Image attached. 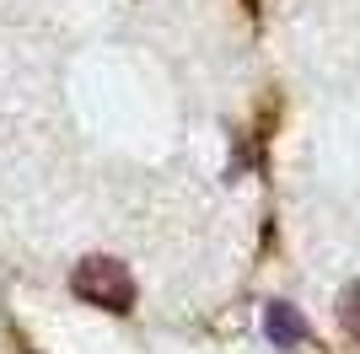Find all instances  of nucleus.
I'll return each instance as SVG.
<instances>
[{
  "label": "nucleus",
  "instance_id": "f257e3e1",
  "mask_svg": "<svg viewBox=\"0 0 360 354\" xmlns=\"http://www.w3.org/2000/svg\"><path fill=\"white\" fill-rule=\"evenodd\" d=\"M70 290L81 295L86 306L113 311V317H124V311L135 306V274H129L119 258H108V252H91V258H81V263H75Z\"/></svg>",
  "mask_w": 360,
  "mask_h": 354
},
{
  "label": "nucleus",
  "instance_id": "f03ea898",
  "mask_svg": "<svg viewBox=\"0 0 360 354\" xmlns=\"http://www.w3.org/2000/svg\"><path fill=\"white\" fill-rule=\"evenodd\" d=\"M264 333H269L274 349H296V343H307V317L285 301H269L264 306Z\"/></svg>",
  "mask_w": 360,
  "mask_h": 354
},
{
  "label": "nucleus",
  "instance_id": "7ed1b4c3",
  "mask_svg": "<svg viewBox=\"0 0 360 354\" xmlns=\"http://www.w3.org/2000/svg\"><path fill=\"white\" fill-rule=\"evenodd\" d=\"M339 322H345V333L360 343V280L345 284V295H339Z\"/></svg>",
  "mask_w": 360,
  "mask_h": 354
}]
</instances>
